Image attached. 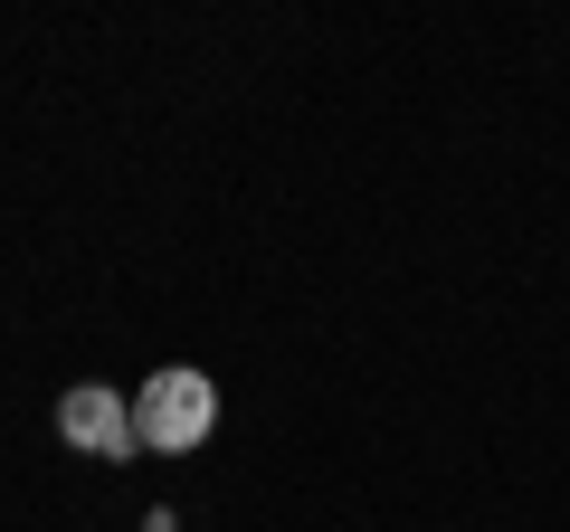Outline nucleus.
I'll use <instances>...</instances> for the list:
<instances>
[{
    "label": "nucleus",
    "instance_id": "f257e3e1",
    "mask_svg": "<svg viewBox=\"0 0 570 532\" xmlns=\"http://www.w3.org/2000/svg\"><path fill=\"white\" fill-rule=\"evenodd\" d=\"M209 428H219V390H209V371L171 362V371H153V381L134 390V437H142V456H190Z\"/></svg>",
    "mask_w": 570,
    "mask_h": 532
},
{
    "label": "nucleus",
    "instance_id": "f03ea898",
    "mask_svg": "<svg viewBox=\"0 0 570 532\" xmlns=\"http://www.w3.org/2000/svg\"><path fill=\"white\" fill-rule=\"evenodd\" d=\"M58 437L77 456H105V466H124V456H142V437H134V400L124 390H105V381H77L58 400Z\"/></svg>",
    "mask_w": 570,
    "mask_h": 532
}]
</instances>
